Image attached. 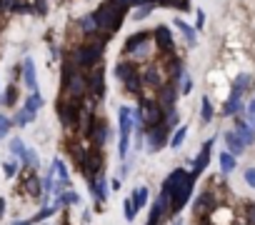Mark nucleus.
Listing matches in <instances>:
<instances>
[{"instance_id": "obj_36", "label": "nucleus", "mask_w": 255, "mask_h": 225, "mask_svg": "<svg viewBox=\"0 0 255 225\" xmlns=\"http://www.w3.org/2000/svg\"><path fill=\"white\" fill-rule=\"evenodd\" d=\"M3 103H5L8 108H13V105L18 103V88H15V85H8V90H5V95H3Z\"/></svg>"}, {"instance_id": "obj_42", "label": "nucleus", "mask_w": 255, "mask_h": 225, "mask_svg": "<svg viewBox=\"0 0 255 225\" xmlns=\"http://www.w3.org/2000/svg\"><path fill=\"white\" fill-rule=\"evenodd\" d=\"M190 90H193V83H190V78L185 75V78H183V88H180V93H183V95H188Z\"/></svg>"}, {"instance_id": "obj_7", "label": "nucleus", "mask_w": 255, "mask_h": 225, "mask_svg": "<svg viewBox=\"0 0 255 225\" xmlns=\"http://www.w3.org/2000/svg\"><path fill=\"white\" fill-rule=\"evenodd\" d=\"M193 185H195V175L188 173V175L180 180V185L173 190V213H180V210L185 208V203H188L190 195H193Z\"/></svg>"}, {"instance_id": "obj_47", "label": "nucleus", "mask_w": 255, "mask_h": 225, "mask_svg": "<svg viewBox=\"0 0 255 225\" xmlns=\"http://www.w3.org/2000/svg\"><path fill=\"white\" fill-rule=\"evenodd\" d=\"M0 103H3V93H0Z\"/></svg>"}, {"instance_id": "obj_39", "label": "nucleus", "mask_w": 255, "mask_h": 225, "mask_svg": "<svg viewBox=\"0 0 255 225\" xmlns=\"http://www.w3.org/2000/svg\"><path fill=\"white\" fill-rule=\"evenodd\" d=\"M245 112H248V123H250V125L255 128V98L250 100V105L245 108Z\"/></svg>"}, {"instance_id": "obj_8", "label": "nucleus", "mask_w": 255, "mask_h": 225, "mask_svg": "<svg viewBox=\"0 0 255 225\" xmlns=\"http://www.w3.org/2000/svg\"><path fill=\"white\" fill-rule=\"evenodd\" d=\"M165 83H170V80H168V75H165V70H163L160 65H148V68L143 70V85L153 88L155 93H158Z\"/></svg>"}, {"instance_id": "obj_40", "label": "nucleus", "mask_w": 255, "mask_h": 225, "mask_svg": "<svg viewBox=\"0 0 255 225\" xmlns=\"http://www.w3.org/2000/svg\"><path fill=\"white\" fill-rule=\"evenodd\" d=\"M245 218H248V225H255V203L245 208Z\"/></svg>"}, {"instance_id": "obj_18", "label": "nucleus", "mask_w": 255, "mask_h": 225, "mask_svg": "<svg viewBox=\"0 0 255 225\" xmlns=\"http://www.w3.org/2000/svg\"><path fill=\"white\" fill-rule=\"evenodd\" d=\"M185 175H188V170H183V168H175V170H173V173H170V175L163 180L160 190H165V193H170V195H173V190L180 185V180H183Z\"/></svg>"}, {"instance_id": "obj_45", "label": "nucleus", "mask_w": 255, "mask_h": 225, "mask_svg": "<svg viewBox=\"0 0 255 225\" xmlns=\"http://www.w3.org/2000/svg\"><path fill=\"white\" fill-rule=\"evenodd\" d=\"M110 188H113V190H120V178H115V180L110 183Z\"/></svg>"}, {"instance_id": "obj_11", "label": "nucleus", "mask_w": 255, "mask_h": 225, "mask_svg": "<svg viewBox=\"0 0 255 225\" xmlns=\"http://www.w3.org/2000/svg\"><path fill=\"white\" fill-rule=\"evenodd\" d=\"M175 100H178V83H165L158 90V103H160L163 112L170 110V108H175Z\"/></svg>"}, {"instance_id": "obj_46", "label": "nucleus", "mask_w": 255, "mask_h": 225, "mask_svg": "<svg viewBox=\"0 0 255 225\" xmlns=\"http://www.w3.org/2000/svg\"><path fill=\"white\" fill-rule=\"evenodd\" d=\"M13 225H33V220H15Z\"/></svg>"}, {"instance_id": "obj_26", "label": "nucleus", "mask_w": 255, "mask_h": 225, "mask_svg": "<svg viewBox=\"0 0 255 225\" xmlns=\"http://www.w3.org/2000/svg\"><path fill=\"white\" fill-rule=\"evenodd\" d=\"M220 170L223 173H230V170H235V165H238V160H235V155L233 153H220Z\"/></svg>"}, {"instance_id": "obj_9", "label": "nucleus", "mask_w": 255, "mask_h": 225, "mask_svg": "<svg viewBox=\"0 0 255 225\" xmlns=\"http://www.w3.org/2000/svg\"><path fill=\"white\" fill-rule=\"evenodd\" d=\"M88 95H93L95 100H100L105 95V78H103V68L100 65L88 70Z\"/></svg>"}, {"instance_id": "obj_27", "label": "nucleus", "mask_w": 255, "mask_h": 225, "mask_svg": "<svg viewBox=\"0 0 255 225\" xmlns=\"http://www.w3.org/2000/svg\"><path fill=\"white\" fill-rule=\"evenodd\" d=\"M200 120L203 123H210L213 120V103H210V98H203L200 100Z\"/></svg>"}, {"instance_id": "obj_28", "label": "nucleus", "mask_w": 255, "mask_h": 225, "mask_svg": "<svg viewBox=\"0 0 255 225\" xmlns=\"http://www.w3.org/2000/svg\"><path fill=\"white\" fill-rule=\"evenodd\" d=\"M175 28L185 35V40H188V45H195V30L185 23V20H175Z\"/></svg>"}, {"instance_id": "obj_2", "label": "nucleus", "mask_w": 255, "mask_h": 225, "mask_svg": "<svg viewBox=\"0 0 255 225\" xmlns=\"http://www.w3.org/2000/svg\"><path fill=\"white\" fill-rule=\"evenodd\" d=\"M103 50H105V35L98 40V43H85V45H78L75 50H73V55H70V60L80 68V70H90V68H95V65H100V55H103Z\"/></svg>"}, {"instance_id": "obj_15", "label": "nucleus", "mask_w": 255, "mask_h": 225, "mask_svg": "<svg viewBox=\"0 0 255 225\" xmlns=\"http://www.w3.org/2000/svg\"><path fill=\"white\" fill-rule=\"evenodd\" d=\"M23 80H25V88L30 93H38V78H35V63H33V58H25V63H23Z\"/></svg>"}, {"instance_id": "obj_5", "label": "nucleus", "mask_w": 255, "mask_h": 225, "mask_svg": "<svg viewBox=\"0 0 255 225\" xmlns=\"http://www.w3.org/2000/svg\"><path fill=\"white\" fill-rule=\"evenodd\" d=\"M170 130H173V128H168L165 123L153 125V128H145V148H148V153H158V150L168 143Z\"/></svg>"}, {"instance_id": "obj_17", "label": "nucleus", "mask_w": 255, "mask_h": 225, "mask_svg": "<svg viewBox=\"0 0 255 225\" xmlns=\"http://www.w3.org/2000/svg\"><path fill=\"white\" fill-rule=\"evenodd\" d=\"M223 140H225V145H228V153H233V155H243L245 153V143L238 138V133L235 130H228L225 135H223Z\"/></svg>"}, {"instance_id": "obj_24", "label": "nucleus", "mask_w": 255, "mask_h": 225, "mask_svg": "<svg viewBox=\"0 0 255 225\" xmlns=\"http://www.w3.org/2000/svg\"><path fill=\"white\" fill-rule=\"evenodd\" d=\"M40 108H43V98H40V93H30V95H28V100H25V105H23V110H28L30 115L35 118Z\"/></svg>"}, {"instance_id": "obj_32", "label": "nucleus", "mask_w": 255, "mask_h": 225, "mask_svg": "<svg viewBox=\"0 0 255 225\" xmlns=\"http://www.w3.org/2000/svg\"><path fill=\"white\" fill-rule=\"evenodd\" d=\"M25 150H28V148H25V143H23L20 138H13V140H10V153H13L15 158L23 160V158H25Z\"/></svg>"}, {"instance_id": "obj_35", "label": "nucleus", "mask_w": 255, "mask_h": 225, "mask_svg": "<svg viewBox=\"0 0 255 225\" xmlns=\"http://www.w3.org/2000/svg\"><path fill=\"white\" fill-rule=\"evenodd\" d=\"M153 8H155L153 3H143V5H138V10L133 13V18H135V20H145V18L153 13Z\"/></svg>"}, {"instance_id": "obj_41", "label": "nucleus", "mask_w": 255, "mask_h": 225, "mask_svg": "<svg viewBox=\"0 0 255 225\" xmlns=\"http://www.w3.org/2000/svg\"><path fill=\"white\" fill-rule=\"evenodd\" d=\"M245 183L250 188H255V168H245Z\"/></svg>"}, {"instance_id": "obj_4", "label": "nucleus", "mask_w": 255, "mask_h": 225, "mask_svg": "<svg viewBox=\"0 0 255 225\" xmlns=\"http://www.w3.org/2000/svg\"><path fill=\"white\" fill-rule=\"evenodd\" d=\"M135 128L133 123V108L123 105L118 110V130H120V140H118V158L125 160L128 158V150H130V130Z\"/></svg>"}, {"instance_id": "obj_29", "label": "nucleus", "mask_w": 255, "mask_h": 225, "mask_svg": "<svg viewBox=\"0 0 255 225\" xmlns=\"http://www.w3.org/2000/svg\"><path fill=\"white\" fill-rule=\"evenodd\" d=\"M185 135H188V125H178V130H175V133H173V138H170V148H173V150H178V148L183 145Z\"/></svg>"}, {"instance_id": "obj_44", "label": "nucleus", "mask_w": 255, "mask_h": 225, "mask_svg": "<svg viewBox=\"0 0 255 225\" xmlns=\"http://www.w3.org/2000/svg\"><path fill=\"white\" fill-rule=\"evenodd\" d=\"M5 215V198H0V218Z\"/></svg>"}, {"instance_id": "obj_34", "label": "nucleus", "mask_w": 255, "mask_h": 225, "mask_svg": "<svg viewBox=\"0 0 255 225\" xmlns=\"http://www.w3.org/2000/svg\"><path fill=\"white\" fill-rule=\"evenodd\" d=\"M55 200H60V205H78V203H80V195H78V193H73V190H68V193L58 195Z\"/></svg>"}, {"instance_id": "obj_1", "label": "nucleus", "mask_w": 255, "mask_h": 225, "mask_svg": "<svg viewBox=\"0 0 255 225\" xmlns=\"http://www.w3.org/2000/svg\"><path fill=\"white\" fill-rule=\"evenodd\" d=\"M88 95V73L80 70L73 60L63 63V98L80 103Z\"/></svg>"}, {"instance_id": "obj_19", "label": "nucleus", "mask_w": 255, "mask_h": 225, "mask_svg": "<svg viewBox=\"0 0 255 225\" xmlns=\"http://www.w3.org/2000/svg\"><path fill=\"white\" fill-rule=\"evenodd\" d=\"M148 38H150V35H148L145 30H138V33H133L130 38H128V40H125V45H123V50L133 55V53H135V50H138V48H140L143 43H148Z\"/></svg>"}, {"instance_id": "obj_38", "label": "nucleus", "mask_w": 255, "mask_h": 225, "mask_svg": "<svg viewBox=\"0 0 255 225\" xmlns=\"http://www.w3.org/2000/svg\"><path fill=\"white\" fill-rule=\"evenodd\" d=\"M3 173H5V178H15L18 163H15V160H5V163H3Z\"/></svg>"}, {"instance_id": "obj_37", "label": "nucleus", "mask_w": 255, "mask_h": 225, "mask_svg": "<svg viewBox=\"0 0 255 225\" xmlns=\"http://www.w3.org/2000/svg\"><path fill=\"white\" fill-rule=\"evenodd\" d=\"M13 128V120L8 118V115H3V112H0V140H3L5 135H8V130Z\"/></svg>"}, {"instance_id": "obj_3", "label": "nucleus", "mask_w": 255, "mask_h": 225, "mask_svg": "<svg viewBox=\"0 0 255 225\" xmlns=\"http://www.w3.org/2000/svg\"><path fill=\"white\" fill-rule=\"evenodd\" d=\"M123 10L113 3V0H105V3L95 10V18H98V30L108 38L110 33H115L118 28H120V23H123Z\"/></svg>"}, {"instance_id": "obj_10", "label": "nucleus", "mask_w": 255, "mask_h": 225, "mask_svg": "<svg viewBox=\"0 0 255 225\" xmlns=\"http://www.w3.org/2000/svg\"><path fill=\"white\" fill-rule=\"evenodd\" d=\"M218 208H220V205H218L213 190H203V193L198 195V200H195V215H213Z\"/></svg>"}, {"instance_id": "obj_21", "label": "nucleus", "mask_w": 255, "mask_h": 225, "mask_svg": "<svg viewBox=\"0 0 255 225\" xmlns=\"http://www.w3.org/2000/svg\"><path fill=\"white\" fill-rule=\"evenodd\" d=\"M78 28H80L83 35H95V33H100V30H98V18H95V13L83 15L80 23H78Z\"/></svg>"}, {"instance_id": "obj_16", "label": "nucleus", "mask_w": 255, "mask_h": 225, "mask_svg": "<svg viewBox=\"0 0 255 225\" xmlns=\"http://www.w3.org/2000/svg\"><path fill=\"white\" fill-rule=\"evenodd\" d=\"M233 130L238 133V138L245 143V145H253L255 143V128L250 125V123H245V120H235V125H233Z\"/></svg>"}, {"instance_id": "obj_6", "label": "nucleus", "mask_w": 255, "mask_h": 225, "mask_svg": "<svg viewBox=\"0 0 255 225\" xmlns=\"http://www.w3.org/2000/svg\"><path fill=\"white\" fill-rule=\"evenodd\" d=\"M58 118H60L63 128H78V120H80V103L63 98V100L58 103Z\"/></svg>"}, {"instance_id": "obj_20", "label": "nucleus", "mask_w": 255, "mask_h": 225, "mask_svg": "<svg viewBox=\"0 0 255 225\" xmlns=\"http://www.w3.org/2000/svg\"><path fill=\"white\" fill-rule=\"evenodd\" d=\"M135 75H138V65L135 63H118L115 65V78L123 80V83H128V80L135 78Z\"/></svg>"}, {"instance_id": "obj_31", "label": "nucleus", "mask_w": 255, "mask_h": 225, "mask_svg": "<svg viewBox=\"0 0 255 225\" xmlns=\"http://www.w3.org/2000/svg\"><path fill=\"white\" fill-rule=\"evenodd\" d=\"M123 213H125V220H128V223L135 220V213H138V210H135V205H133V198H125V200H123Z\"/></svg>"}, {"instance_id": "obj_23", "label": "nucleus", "mask_w": 255, "mask_h": 225, "mask_svg": "<svg viewBox=\"0 0 255 225\" xmlns=\"http://www.w3.org/2000/svg\"><path fill=\"white\" fill-rule=\"evenodd\" d=\"M25 190H28V195H33V198H43V183L38 180L35 170H30V178L25 180Z\"/></svg>"}, {"instance_id": "obj_14", "label": "nucleus", "mask_w": 255, "mask_h": 225, "mask_svg": "<svg viewBox=\"0 0 255 225\" xmlns=\"http://www.w3.org/2000/svg\"><path fill=\"white\" fill-rule=\"evenodd\" d=\"M108 133H110V130H108V123H105L103 118H100V120L95 118V125H93V130H90V138H93V143H95L98 150L108 143Z\"/></svg>"}, {"instance_id": "obj_22", "label": "nucleus", "mask_w": 255, "mask_h": 225, "mask_svg": "<svg viewBox=\"0 0 255 225\" xmlns=\"http://www.w3.org/2000/svg\"><path fill=\"white\" fill-rule=\"evenodd\" d=\"M90 190H93L98 203H105V198H108V180H105V175H98V180L90 185Z\"/></svg>"}, {"instance_id": "obj_30", "label": "nucleus", "mask_w": 255, "mask_h": 225, "mask_svg": "<svg viewBox=\"0 0 255 225\" xmlns=\"http://www.w3.org/2000/svg\"><path fill=\"white\" fill-rule=\"evenodd\" d=\"M33 120H35V118L30 115L28 110H23V108H20V110L15 112V118H13V123H15L18 128H25V125H28V123H33Z\"/></svg>"}, {"instance_id": "obj_13", "label": "nucleus", "mask_w": 255, "mask_h": 225, "mask_svg": "<svg viewBox=\"0 0 255 225\" xmlns=\"http://www.w3.org/2000/svg\"><path fill=\"white\" fill-rule=\"evenodd\" d=\"M155 43H158V50L163 53V55H173V33H170V28L168 25H158L155 28Z\"/></svg>"}, {"instance_id": "obj_33", "label": "nucleus", "mask_w": 255, "mask_h": 225, "mask_svg": "<svg viewBox=\"0 0 255 225\" xmlns=\"http://www.w3.org/2000/svg\"><path fill=\"white\" fill-rule=\"evenodd\" d=\"M23 165H25V168H30V170H38V153H35L33 148H28V150H25Z\"/></svg>"}, {"instance_id": "obj_25", "label": "nucleus", "mask_w": 255, "mask_h": 225, "mask_svg": "<svg viewBox=\"0 0 255 225\" xmlns=\"http://www.w3.org/2000/svg\"><path fill=\"white\" fill-rule=\"evenodd\" d=\"M130 198H133V205H135V210H143V208L148 205V188H145V185L135 188Z\"/></svg>"}, {"instance_id": "obj_12", "label": "nucleus", "mask_w": 255, "mask_h": 225, "mask_svg": "<svg viewBox=\"0 0 255 225\" xmlns=\"http://www.w3.org/2000/svg\"><path fill=\"white\" fill-rule=\"evenodd\" d=\"M213 143H215V140L210 138V140H208V143H205V145L200 148L198 158L193 160V175H195V178H198V175H203V173H205V168L210 165V155H213Z\"/></svg>"}, {"instance_id": "obj_43", "label": "nucleus", "mask_w": 255, "mask_h": 225, "mask_svg": "<svg viewBox=\"0 0 255 225\" xmlns=\"http://www.w3.org/2000/svg\"><path fill=\"white\" fill-rule=\"evenodd\" d=\"M203 23H205V15H203V10H198V13H195V28L200 30V28H203Z\"/></svg>"}]
</instances>
